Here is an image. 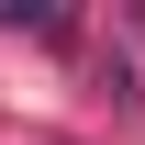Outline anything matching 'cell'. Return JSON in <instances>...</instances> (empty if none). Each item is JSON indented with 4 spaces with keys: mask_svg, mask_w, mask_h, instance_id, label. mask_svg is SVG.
<instances>
[{
    "mask_svg": "<svg viewBox=\"0 0 145 145\" xmlns=\"http://www.w3.org/2000/svg\"><path fill=\"white\" fill-rule=\"evenodd\" d=\"M0 34H67L56 11H34V0H0Z\"/></svg>",
    "mask_w": 145,
    "mask_h": 145,
    "instance_id": "6da1fadb",
    "label": "cell"
}]
</instances>
